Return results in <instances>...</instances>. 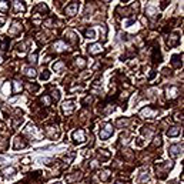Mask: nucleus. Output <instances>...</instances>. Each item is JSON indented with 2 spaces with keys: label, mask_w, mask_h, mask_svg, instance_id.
<instances>
[{
  "label": "nucleus",
  "mask_w": 184,
  "mask_h": 184,
  "mask_svg": "<svg viewBox=\"0 0 184 184\" xmlns=\"http://www.w3.org/2000/svg\"><path fill=\"white\" fill-rule=\"evenodd\" d=\"M113 131H114L113 126H111L110 123H104V124H101V126H100L99 136H100V138H101V140H107V138H109V137L113 134Z\"/></svg>",
  "instance_id": "1"
},
{
  "label": "nucleus",
  "mask_w": 184,
  "mask_h": 184,
  "mask_svg": "<svg viewBox=\"0 0 184 184\" xmlns=\"http://www.w3.org/2000/svg\"><path fill=\"white\" fill-rule=\"evenodd\" d=\"M171 167H173V163H165V164H158L156 167V171H157V177H160V179H164L165 174L169 173Z\"/></svg>",
  "instance_id": "2"
},
{
  "label": "nucleus",
  "mask_w": 184,
  "mask_h": 184,
  "mask_svg": "<svg viewBox=\"0 0 184 184\" xmlns=\"http://www.w3.org/2000/svg\"><path fill=\"white\" fill-rule=\"evenodd\" d=\"M140 116H141V117L154 118L157 116V110H153V109H150V107H144V109L140 111Z\"/></svg>",
  "instance_id": "3"
},
{
  "label": "nucleus",
  "mask_w": 184,
  "mask_h": 184,
  "mask_svg": "<svg viewBox=\"0 0 184 184\" xmlns=\"http://www.w3.org/2000/svg\"><path fill=\"white\" fill-rule=\"evenodd\" d=\"M61 109H63V113H64V114H70L71 111L74 110V101H73V100L64 101L63 106H61Z\"/></svg>",
  "instance_id": "4"
},
{
  "label": "nucleus",
  "mask_w": 184,
  "mask_h": 184,
  "mask_svg": "<svg viewBox=\"0 0 184 184\" xmlns=\"http://www.w3.org/2000/svg\"><path fill=\"white\" fill-rule=\"evenodd\" d=\"M89 53L90 54H99V53H101V50H103V46L100 44V43H94V44H91V46H89Z\"/></svg>",
  "instance_id": "5"
},
{
  "label": "nucleus",
  "mask_w": 184,
  "mask_h": 184,
  "mask_svg": "<svg viewBox=\"0 0 184 184\" xmlns=\"http://www.w3.org/2000/svg\"><path fill=\"white\" fill-rule=\"evenodd\" d=\"M71 137H73V140H76V141H79V143H83L86 140L84 131H83V130H76V131H73Z\"/></svg>",
  "instance_id": "6"
},
{
  "label": "nucleus",
  "mask_w": 184,
  "mask_h": 184,
  "mask_svg": "<svg viewBox=\"0 0 184 184\" xmlns=\"http://www.w3.org/2000/svg\"><path fill=\"white\" fill-rule=\"evenodd\" d=\"M77 9H79V3L73 2L71 5H69L66 7V14H69V16H74V14L77 13Z\"/></svg>",
  "instance_id": "7"
},
{
  "label": "nucleus",
  "mask_w": 184,
  "mask_h": 184,
  "mask_svg": "<svg viewBox=\"0 0 184 184\" xmlns=\"http://www.w3.org/2000/svg\"><path fill=\"white\" fill-rule=\"evenodd\" d=\"M181 150H183V146H180V144H177V146H170L169 147V154H170L171 157H177Z\"/></svg>",
  "instance_id": "8"
},
{
  "label": "nucleus",
  "mask_w": 184,
  "mask_h": 184,
  "mask_svg": "<svg viewBox=\"0 0 184 184\" xmlns=\"http://www.w3.org/2000/svg\"><path fill=\"white\" fill-rule=\"evenodd\" d=\"M0 174L3 175V177H12V175L16 174V169H14V167H7V169H3V170L0 171Z\"/></svg>",
  "instance_id": "9"
},
{
  "label": "nucleus",
  "mask_w": 184,
  "mask_h": 184,
  "mask_svg": "<svg viewBox=\"0 0 184 184\" xmlns=\"http://www.w3.org/2000/svg\"><path fill=\"white\" fill-rule=\"evenodd\" d=\"M179 44V34H171L170 39L167 40V46L169 47H174Z\"/></svg>",
  "instance_id": "10"
},
{
  "label": "nucleus",
  "mask_w": 184,
  "mask_h": 184,
  "mask_svg": "<svg viewBox=\"0 0 184 184\" xmlns=\"http://www.w3.org/2000/svg\"><path fill=\"white\" fill-rule=\"evenodd\" d=\"M179 94V89L177 87H170V89H167V97L169 99H175Z\"/></svg>",
  "instance_id": "11"
},
{
  "label": "nucleus",
  "mask_w": 184,
  "mask_h": 184,
  "mask_svg": "<svg viewBox=\"0 0 184 184\" xmlns=\"http://www.w3.org/2000/svg\"><path fill=\"white\" fill-rule=\"evenodd\" d=\"M19 30H22V24H20L19 22H14L13 27L9 30V34H12V36H13V34H17V32H19Z\"/></svg>",
  "instance_id": "12"
},
{
  "label": "nucleus",
  "mask_w": 184,
  "mask_h": 184,
  "mask_svg": "<svg viewBox=\"0 0 184 184\" xmlns=\"http://www.w3.org/2000/svg\"><path fill=\"white\" fill-rule=\"evenodd\" d=\"M13 6H14V12H16V13H19V12H24V9H26L24 5H23V3H20V2H14Z\"/></svg>",
  "instance_id": "13"
},
{
  "label": "nucleus",
  "mask_w": 184,
  "mask_h": 184,
  "mask_svg": "<svg viewBox=\"0 0 184 184\" xmlns=\"http://www.w3.org/2000/svg\"><path fill=\"white\" fill-rule=\"evenodd\" d=\"M180 134V128L179 127H171L169 131H167V136L169 137H175Z\"/></svg>",
  "instance_id": "14"
},
{
  "label": "nucleus",
  "mask_w": 184,
  "mask_h": 184,
  "mask_svg": "<svg viewBox=\"0 0 184 184\" xmlns=\"http://www.w3.org/2000/svg\"><path fill=\"white\" fill-rule=\"evenodd\" d=\"M20 140H22V137H17V138H16V141H14V148H16V150H19V148H22V147H24L26 146V141H20Z\"/></svg>",
  "instance_id": "15"
},
{
  "label": "nucleus",
  "mask_w": 184,
  "mask_h": 184,
  "mask_svg": "<svg viewBox=\"0 0 184 184\" xmlns=\"http://www.w3.org/2000/svg\"><path fill=\"white\" fill-rule=\"evenodd\" d=\"M47 136L52 137V138H54V137L59 136V131H57L54 127H49V128H47Z\"/></svg>",
  "instance_id": "16"
},
{
  "label": "nucleus",
  "mask_w": 184,
  "mask_h": 184,
  "mask_svg": "<svg viewBox=\"0 0 184 184\" xmlns=\"http://www.w3.org/2000/svg\"><path fill=\"white\" fill-rule=\"evenodd\" d=\"M24 74L27 76V77H34V76H36V70L32 69V67H26V69H24Z\"/></svg>",
  "instance_id": "17"
},
{
  "label": "nucleus",
  "mask_w": 184,
  "mask_h": 184,
  "mask_svg": "<svg viewBox=\"0 0 184 184\" xmlns=\"http://www.w3.org/2000/svg\"><path fill=\"white\" fill-rule=\"evenodd\" d=\"M109 177H110V171L109 170H104V171L100 173V180H101V181H107Z\"/></svg>",
  "instance_id": "18"
},
{
  "label": "nucleus",
  "mask_w": 184,
  "mask_h": 184,
  "mask_svg": "<svg viewBox=\"0 0 184 184\" xmlns=\"http://www.w3.org/2000/svg\"><path fill=\"white\" fill-rule=\"evenodd\" d=\"M53 69H54L56 71H61L63 69H64V63H63V61H57V63L53 64Z\"/></svg>",
  "instance_id": "19"
},
{
  "label": "nucleus",
  "mask_w": 184,
  "mask_h": 184,
  "mask_svg": "<svg viewBox=\"0 0 184 184\" xmlns=\"http://www.w3.org/2000/svg\"><path fill=\"white\" fill-rule=\"evenodd\" d=\"M54 47H57V52H63L64 49H69L63 42H57L56 44H54Z\"/></svg>",
  "instance_id": "20"
},
{
  "label": "nucleus",
  "mask_w": 184,
  "mask_h": 184,
  "mask_svg": "<svg viewBox=\"0 0 184 184\" xmlns=\"http://www.w3.org/2000/svg\"><path fill=\"white\" fill-rule=\"evenodd\" d=\"M22 89H23V86H22V83L20 81H14V93H19V91H22Z\"/></svg>",
  "instance_id": "21"
},
{
  "label": "nucleus",
  "mask_w": 184,
  "mask_h": 184,
  "mask_svg": "<svg viewBox=\"0 0 184 184\" xmlns=\"http://www.w3.org/2000/svg\"><path fill=\"white\" fill-rule=\"evenodd\" d=\"M86 36L89 39H94L96 37V32H94V29H89L87 32H86Z\"/></svg>",
  "instance_id": "22"
},
{
  "label": "nucleus",
  "mask_w": 184,
  "mask_h": 184,
  "mask_svg": "<svg viewBox=\"0 0 184 184\" xmlns=\"http://www.w3.org/2000/svg\"><path fill=\"white\" fill-rule=\"evenodd\" d=\"M180 57H181V56H174V57H173V61H171V63H173V66H174V67H181V63L179 61Z\"/></svg>",
  "instance_id": "23"
},
{
  "label": "nucleus",
  "mask_w": 184,
  "mask_h": 184,
  "mask_svg": "<svg viewBox=\"0 0 184 184\" xmlns=\"http://www.w3.org/2000/svg\"><path fill=\"white\" fill-rule=\"evenodd\" d=\"M147 13H148V16H151V17H156V9H154V7H148V9H147Z\"/></svg>",
  "instance_id": "24"
},
{
  "label": "nucleus",
  "mask_w": 184,
  "mask_h": 184,
  "mask_svg": "<svg viewBox=\"0 0 184 184\" xmlns=\"http://www.w3.org/2000/svg\"><path fill=\"white\" fill-rule=\"evenodd\" d=\"M49 77H50V74H49L47 70H44V71L42 73V76H40V79H42V80H47Z\"/></svg>",
  "instance_id": "25"
},
{
  "label": "nucleus",
  "mask_w": 184,
  "mask_h": 184,
  "mask_svg": "<svg viewBox=\"0 0 184 184\" xmlns=\"http://www.w3.org/2000/svg\"><path fill=\"white\" fill-rule=\"evenodd\" d=\"M7 9H9L7 2H0V10H7Z\"/></svg>",
  "instance_id": "26"
},
{
  "label": "nucleus",
  "mask_w": 184,
  "mask_h": 184,
  "mask_svg": "<svg viewBox=\"0 0 184 184\" xmlns=\"http://www.w3.org/2000/svg\"><path fill=\"white\" fill-rule=\"evenodd\" d=\"M29 61L30 63H36L37 61V54H32V56L29 57Z\"/></svg>",
  "instance_id": "27"
},
{
  "label": "nucleus",
  "mask_w": 184,
  "mask_h": 184,
  "mask_svg": "<svg viewBox=\"0 0 184 184\" xmlns=\"http://www.w3.org/2000/svg\"><path fill=\"white\" fill-rule=\"evenodd\" d=\"M53 99H54V100L60 99V93H59V90H54V91H53Z\"/></svg>",
  "instance_id": "28"
},
{
  "label": "nucleus",
  "mask_w": 184,
  "mask_h": 184,
  "mask_svg": "<svg viewBox=\"0 0 184 184\" xmlns=\"http://www.w3.org/2000/svg\"><path fill=\"white\" fill-rule=\"evenodd\" d=\"M160 144H161V137L158 136L154 138V146H160Z\"/></svg>",
  "instance_id": "29"
},
{
  "label": "nucleus",
  "mask_w": 184,
  "mask_h": 184,
  "mask_svg": "<svg viewBox=\"0 0 184 184\" xmlns=\"http://www.w3.org/2000/svg\"><path fill=\"white\" fill-rule=\"evenodd\" d=\"M84 61H83V59H77V66H80V67H84Z\"/></svg>",
  "instance_id": "30"
},
{
  "label": "nucleus",
  "mask_w": 184,
  "mask_h": 184,
  "mask_svg": "<svg viewBox=\"0 0 184 184\" xmlns=\"http://www.w3.org/2000/svg\"><path fill=\"white\" fill-rule=\"evenodd\" d=\"M5 22H6V19H5V17H0V27H2V26L5 24Z\"/></svg>",
  "instance_id": "31"
},
{
  "label": "nucleus",
  "mask_w": 184,
  "mask_h": 184,
  "mask_svg": "<svg viewBox=\"0 0 184 184\" xmlns=\"http://www.w3.org/2000/svg\"><path fill=\"white\" fill-rule=\"evenodd\" d=\"M116 184H123V181H117V183H116Z\"/></svg>",
  "instance_id": "32"
},
{
  "label": "nucleus",
  "mask_w": 184,
  "mask_h": 184,
  "mask_svg": "<svg viewBox=\"0 0 184 184\" xmlns=\"http://www.w3.org/2000/svg\"><path fill=\"white\" fill-rule=\"evenodd\" d=\"M2 60H3V59H2V56H0V63H2Z\"/></svg>",
  "instance_id": "33"
},
{
  "label": "nucleus",
  "mask_w": 184,
  "mask_h": 184,
  "mask_svg": "<svg viewBox=\"0 0 184 184\" xmlns=\"http://www.w3.org/2000/svg\"><path fill=\"white\" fill-rule=\"evenodd\" d=\"M53 184H61V183H53Z\"/></svg>",
  "instance_id": "34"
}]
</instances>
